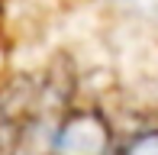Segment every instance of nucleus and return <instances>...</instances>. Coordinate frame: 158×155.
Returning <instances> with one entry per match:
<instances>
[{"instance_id":"1","label":"nucleus","mask_w":158,"mask_h":155,"mask_svg":"<svg viewBox=\"0 0 158 155\" xmlns=\"http://www.w3.org/2000/svg\"><path fill=\"white\" fill-rule=\"evenodd\" d=\"M106 149H110V126L94 110L64 116L52 139V155H106Z\"/></svg>"},{"instance_id":"2","label":"nucleus","mask_w":158,"mask_h":155,"mask_svg":"<svg viewBox=\"0 0 158 155\" xmlns=\"http://www.w3.org/2000/svg\"><path fill=\"white\" fill-rule=\"evenodd\" d=\"M119 155H158V126L155 129H142L135 139H129V145Z\"/></svg>"}]
</instances>
